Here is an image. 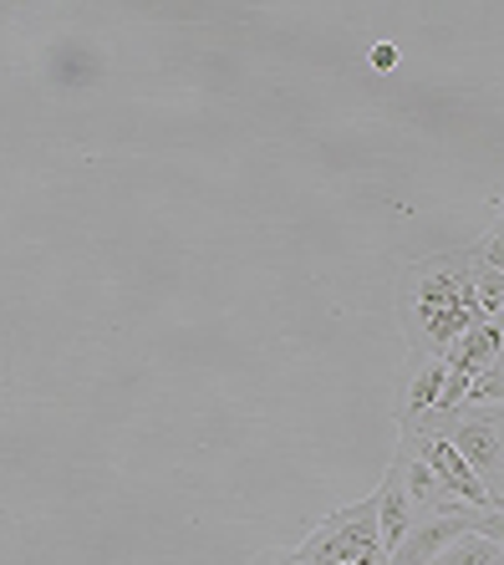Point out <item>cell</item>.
I'll return each mask as SVG.
<instances>
[{"mask_svg": "<svg viewBox=\"0 0 504 565\" xmlns=\"http://www.w3.org/2000/svg\"><path fill=\"white\" fill-rule=\"evenodd\" d=\"M291 561L296 565H387L383 530H377V494L336 510L326 525H317L296 545Z\"/></svg>", "mask_w": 504, "mask_h": 565, "instance_id": "6da1fadb", "label": "cell"}, {"mask_svg": "<svg viewBox=\"0 0 504 565\" xmlns=\"http://www.w3.org/2000/svg\"><path fill=\"white\" fill-rule=\"evenodd\" d=\"M408 444L418 448V459L438 473V484H443V494H449V500L469 504V510H494L490 484H484V479H479V473L459 459V448H453L443 434H418V438H408Z\"/></svg>", "mask_w": 504, "mask_h": 565, "instance_id": "7a4b0ae2", "label": "cell"}, {"mask_svg": "<svg viewBox=\"0 0 504 565\" xmlns=\"http://www.w3.org/2000/svg\"><path fill=\"white\" fill-rule=\"evenodd\" d=\"M474 525H479V510H469V504H459V510H449V514H433L428 525L408 530V540L387 555V565H433L453 540L474 535Z\"/></svg>", "mask_w": 504, "mask_h": 565, "instance_id": "3957f363", "label": "cell"}, {"mask_svg": "<svg viewBox=\"0 0 504 565\" xmlns=\"http://www.w3.org/2000/svg\"><path fill=\"white\" fill-rule=\"evenodd\" d=\"M453 448H459V459L469 463V469L490 484V494H494V479H500V469H504V444H500V428L494 423H484V418H469V423H459L453 434H443Z\"/></svg>", "mask_w": 504, "mask_h": 565, "instance_id": "277c9868", "label": "cell"}, {"mask_svg": "<svg viewBox=\"0 0 504 565\" xmlns=\"http://www.w3.org/2000/svg\"><path fill=\"white\" fill-rule=\"evenodd\" d=\"M377 530H383V551L393 555L408 540L412 530V500H408V484H403V459L387 469L383 489H377Z\"/></svg>", "mask_w": 504, "mask_h": 565, "instance_id": "5b68a950", "label": "cell"}, {"mask_svg": "<svg viewBox=\"0 0 504 565\" xmlns=\"http://www.w3.org/2000/svg\"><path fill=\"white\" fill-rule=\"evenodd\" d=\"M500 356H504V331L494 327V321H479V327H469L464 337L449 347V356H443V362H449L453 372H469V377H479V372L494 367Z\"/></svg>", "mask_w": 504, "mask_h": 565, "instance_id": "8992f818", "label": "cell"}, {"mask_svg": "<svg viewBox=\"0 0 504 565\" xmlns=\"http://www.w3.org/2000/svg\"><path fill=\"white\" fill-rule=\"evenodd\" d=\"M443 382H449V362H438V356H423L418 362V372H412L408 393H403V423L412 428V418H428L438 403V393H443Z\"/></svg>", "mask_w": 504, "mask_h": 565, "instance_id": "52a82bcc", "label": "cell"}, {"mask_svg": "<svg viewBox=\"0 0 504 565\" xmlns=\"http://www.w3.org/2000/svg\"><path fill=\"white\" fill-rule=\"evenodd\" d=\"M433 565H504V551L484 535H464V540H453Z\"/></svg>", "mask_w": 504, "mask_h": 565, "instance_id": "ba28073f", "label": "cell"}, {"mask_svg": "<svg viewBox=\"0 0 504 565\" xmlns=\"http://www.w3.org/2000/svg\"><path fill=\"white\" fill-rule=\"evenodd\" d=\"M474 301H479V316L494 321L504 311V270H490V265H479L474 270Z\"/></svg>", "mask_w": 504, "mask_h": 565, "instance_id": "9c48e42d", "label": "cell"}, {"mask_svg": "<svg viewBox=\"0 0 504 565\" xmlns=\"http://www.w3.org/2000/svg\"><path fill=\"white\" fill-rule=\"evenodd\" d=\"M464 403H474V408H484V403H504V362L484 367L474 382H469V397H464Z\"/></svg>", "mask_w": 504, "mask_h": 565, "instance_id": "30bf717a", "label": "cell"}, {"mask_svg": "<svg viewBox=\"0 0 504 565\" xmlns=\"http://www.w3.org/2000/svg\"><path fill=\"white\" fill-rule=\"evenodd\" d=\"M479 265H490V270H504V220L490 239H484V250H479Z\"/></svg>", "mask_w": 504, "mask_h": 565, "instance_id": "8fae6325", "label": "cell"}, {"mask_svg": "<svg viewBox=\"0 0 504 565\" xmlns=\"http://www.w3.org/2000/svg\"><path fill=\"white\" fill-rule=\"evenodd\" d=\"M367 62L377 66V72H393V66H398V46H387V41H383V46H372Z\"/></svg>", "mask_w": 504, "mask_h": 565, "instance_id": "7c38bea8", "label": "cell"}, {"mask_svg": "<svg viewBox=\"0 0 504 565\" xmlns=\"http://www.w3.org/2000/svg\"><path fill=\"white\" fill-rule=\"evenodd\" d=\"M250 565H296V561H291V555H280V551H266V555H255Z\"/></svg>", "mask_w": 504, "mask_h": 565, "instance_id": "4fadbf2b", "label": "cell"}, {"mask_svg": "<svg viewBox=\"0 0 504 565\" xmlns=\"http://www.w3.org/2000/svg\"><path fill=\"white\" fill-rule=\"evenodd\" d=\"M500 204H504V199H500Z\"/></svg>", "mask_w": 504, "mask_h": 565, "instance_id": "5bb4252c", "label": "cell"}, {"mask_svg": "<svg viewBox=\"0 0 504 565\" xmlns=\"http://www.w3.org/2000/svg\"><path fill=\"white\" fill-rule=\"evenodd\" d=\"M500 316H504V311H500Z\"/></svg>", "mask_w": 504, "mask_h": 565, "instance_id": "9a60e30c", "label": "cell"}]
</instances>
